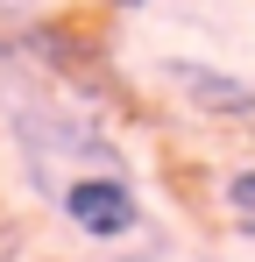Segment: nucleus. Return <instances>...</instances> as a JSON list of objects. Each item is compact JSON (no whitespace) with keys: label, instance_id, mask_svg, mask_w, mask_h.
<instances>
[{"label":"nucleus","instance_id":"obj_3","mask_svg":"<svg viewBox=\"0 0 255 262\" xmlns=\"http://www.w3.org/2000/svg\"><path fill=\"white\" fill-rule=\"evenodd\" d=\"M220 199H227V213H234V227H241V234H255V163L227 177V191H220Z\"/></svg>","mask_w":255,"mask_h":262},{"label":"nucleus","instance_id":"obj_2","mask_svg":"<svg viewBox=\"0 0 255 262\" xmlns=\"http://www.w3.org/2000/svg\"><path fill=\"white\" fill-rule=\"evenodd\" d=\"M163 78L199 114H213V121H255V85L248 78H234V71H213V64H199V57H170Z\"/></svg>","mask_w":255,"mask_h":262},{"label":"nucleus","instance_id":"obj_1","mask_svg":"<svg viewBox=\"0 0 255 262\" xmlns=\"http://www.w3.org/2000/svg\"><path fill=\"white\" fill-rule=\"evenodd\" d=\"M57 206H64V220L78 227V234H92V241H121V234H135L142 227V199H135V184H128V170H85L71 177V184H57Z\"/></svg>","mask_w":255,"mask_h":262},{"label":"nucleus","instance_id":"obj_4","mask_svg":"<svg viewBox=\"0 0 255 262\" xmlns=\"http://www.w3.org/2000/svg\"><path fill=\"white\" fill-rule=\"evenodd\" d=\"M107 7H121V14H135V7H149V0H107Z\"/></svg>","mask_w":255,"mask_h":262},{"label":"nucleus","instance_id":"obj_5","mask_svg":"<svg viewBox=\"0 0 255 262\" xmlns=\"http://www.w3.org/2000/svg\"><path fill=\"white\" fill-rule=\"evenodd\" d=\"M0 7H29V0H0Z\"/></svg>","mask_w":255,"mask_h":262}]
</instances>
